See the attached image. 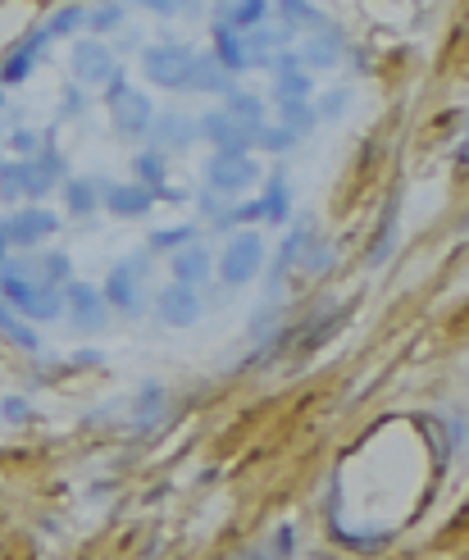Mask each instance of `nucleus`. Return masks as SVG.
Masks as SVG:
<instances>
[{
    "instance_id": "dca6fc26",
    "label": "nucleus",
    "mask_w": 469,
    "mask_h": 560,
    "mask_svg": "<svg viewBox=\"0 0 469 560\" xmlns=\"http://www.w3.org/2000/svg\"><path fill=\"white\" fill-rule=\"evenodd\" d=\"M270 0H219L215 5V23L228 28V32H251L270 19Z\"/></svg>"
},
{
    "instance_id": "58836bf2",
    "label": "nucleus",
    "mask_w": 469,
    "mask_h": 560,
    "mask_svg": "<svg viewBox=\"0 0 469 560\" xmlns=\"http://www.w3.org/2000/svg\"><path fill=\"white\" fill-rule=\"evenodd\" d=\"M5 142H10L14 160H37V151H41V132H32V128H14Z\"/></svg>"
},
{
    "instance_id": "c756f323",
    "label": "nucleus",
    "mask_w": 469,
    "mask_h": 560,
    "mask_svg": "<svg viewBox=\"0 0 469 560\" xmlns=\"http://www.w3.org/2000/svg\"><path fill=\"white\" fill-rule=\"evenodd\" d=\"M28 178H32V160H5L0 164V200L19 205V196H28Z\"/></svg>"
},
{
    "instance_id": "f03ea898",
    "label": "nucleus",
    "mask_w": 469,
    "mask_h": 560,
    "mask_svg": "<svg viewBox=\"0 0 469 560\" xmlns=\"http://www.w3.org/2000/svg\"><path fill=\"white\" fill-rule=\"evenodd\" d=\"M215 269H219V283L224 288H246L251 278L264 269V237L255 228H237L228 237V246L219 251Z\"/></svg>"
},
{
    "instance_id": "f704fd0d",
    "label": "nucleus",
    "mask_w": 469,
    "mask_h": 560,
    "mask_svg": "<svg viewBox=\"0 0 469 560\" xmlns=\"http://www.w3.org/2000/svg\"><path fill=\"white\" fill-rule=\"evenodd\" d=\"M83 19H87V5H78V0H74V5H59V10L46 19V37H50V41L74 37V32L83 28Z\"/></svg>"
},
{
    "instance_id": "a18cd8bd",
    "label": "nucleus",
    "mask_w": 469,
    "mask_h": 560,
    "mask_svg": "<svg viewBox=\"0 0 469 560\" xmlns=\"http://www.w3.org/2000/svg\"><path fill=\"white\" fill-rule=\"evenodd\" d=\"M288 551H292V529H279V551H274V556L283 560Z\"/></svg>"
},
{
    "instance_id": "393cba45",
    "label": "nucleus",
    "mask_w": 469,
    "mask_h": 560,
    "mask_svg": "<svg viewBox=\"0 0 469 560\" xmlns=\"http://www.w3.org/2000/svg\"><path fill=\"white\" fill-rule=\"evenodd\" d=\"M260 219H264V224H288V219H292V191H288V178H283V173H274L270 187H264V196H260Z\"/></svg>"
},
{
    "instance_id": "ddd939ff",
    "label": "nucleus",
    "mask_w": 469,
    "mask_h": 560,
    "mask_svg": "<svg viewBox=\"0 0 469 560\" xmlns=\"http://www.w3.org/2000/svg\"><path fill=\"white\" fill-rule=\"evenodd\" d=\"M342 55H347V32H342V28H332V23L305 32V41H301V50H296V59L310 64V68H332Z\"/></svg>"
},
{
    "instance_id": "f257e3e1",
    "label": "nucleus",
    "mask_w": 469,
    "mask_h": 560,
    "mask_svg": "<svg viewBox=\"0 0 469 560\" xmlns=\"http://www.w3.org/2000/svg\"><path fill=\"white\" fill-rule=\"evenodd\" d=\"M146 269H151V251H137V255L119 260L110 269V278H105V288H101L105 306L119 310V315H128V319H137L146 310V297H142V273Z\"/></svg>"
},
{
    "instance_id": "37998d69",
    "label": "nucleus",
    "mask_w": 469,
    "mask_h": 560,
    "mask_svg": "<svg viewBox=\"0 0 469 560\" xmlns=\"http://www.w3.org/2000/svg\"><path fill=\"white\" fill-rule=\"evenodd\" d=\"M224 200H228V196H219V191H210V187H206V191H200V215H206V219H219L224 209H228Z\"/></svg>"
},
{
    "instance_id": "6ab92c4d",
    "label": "nucleus",
    "mask_w": 469,
    "mask_h": 560,
    "mask_svg": "<svg viewBox=\"0 0 469 560\" xmlns=\"http://www.w3.org/2000/svg\"><path fill=\"white\" fill-rule=\"evenodd\" d=\"M233 87V74L215 59V50H196L191 55V83L187 92H210V96H224Z\"/></svg>"
},
{
    "instance_id": "f8f14e48",
    "label": "nucleus",
    "mask_w": 469,
    "mask_h": 560,
    "mask_svg": "<svg viewBox=\"0 0 469 560\" xmlns=\"http://www.w3.org/2000/svg\"><path fill=\"white\" fill-rule=\"evenodd\" d=\"M110 119H114V132H119V137H146L151 123H155V105H151V96H142V92L128 87V92L110 105Z\"/></svg>"
},
{
    "instance_id": "6e6552de",
    "label": "nucleus",
    "mask_w": 469,
    "mask_h": 560,
    "mask_svg": "<svg viewBox=\"0 0 469 560\" xmlns=\"http://www.w3.org/2000/svg\"><path fill=\"white\" fill-rule=\"evenodd\" d=\"M155 191L142 187V182H114V178H101V205L110 209L114 219H142L155 209Z\"/></svg>"
},
{
    "instance_id": "4468645a",
    "label": "nucleus",
    "mask_w": 469,
    "mask_h": 560,
    "mask_svg": "<svg viewBox=\"0 0 469 560\" xmlns=\"http://www.w3.org/2000/svg\"><path fill=\"white\" fill-rule=\"evenodd\" d=\"M169 269H173V283H187V288H196V283H210V273H215V255H210V246L206 242H187V246H178L173 255H169Z\"/></svg>"
},
{
    "instance_id": "9d476101",
    "label": "nucleus",
    "mask_w": 469,
    "mask_h": 560,
    "mask_svg": "<svg viewBox=\"0 0 469 560\" xmlns=\"http://www.w3.org/2000/svg\"><path fill=\"white\" fill-rule=\"evenodd\" d=\"M200 310H206V301H200V292L187 288V283H164L155 292V315L169 328H191L200 319Z\"/></svg>"
},
{
    "instance_id": "72a5a7b5",
    "label": "nucleus",
    "mask_w": 469,
    "mask_h": 560,
    "mask_svg": "<svg viewBox=\"0 0 469 560\" xmlns=\"http://www.w3.org/2000/svg\"><path fill=\"white\" fill-rule=\"evenodd\" d=\"M0 333H5L14 346H23V351H41V337L28 328V319H19L5 301H0Z\"/></svg>"
},
{
    "instance_id": "09e8293b",
    "label": "nucleus",
    "mask_w": 469,
    "mask_h": 560,
    "mask_svg": "<svg viewBox=\"0 0 469 560\" xmlns=\"http://www.w3.org/2000/svg\"><path fill=\"white\" fill-rule=\"evenodd\" d=\"M10 260V242H5V233H0V264Z\"/></svg>"
},
{
    "instance_id": "e433bc0d",
    "label": "nucleus",
    "mask_w": 469,
    "mask_h": 560,
    "mask_svg": "<svg viewBox=\"0 0 469 560\" xmlns=\"http://www.w3.org/2000/svg\"><path fill=\"white\" fill-rule=\"evenodd\" d=\"M119 5H137V10H151L160 19H178V14H200V10H206L200 0H119Z\"/></svg>"
},
{
    "instance_id": "4c0bfd02",
    "label": "nucleus",
    "mask_w": 469,
    "mask_h": 560,
    "mask_svg": "<svg viewBox=\"0 0 469 560\" xmlns=\"http://www.w3.org/2000/svg\"><path fill=\"white\" fill-rule=\"evenodd\" d=\"M224 233H233V228H246V224H260V200H242V205H228L224 215L215 219Z\"/></svg>"
},
{
    "instance_id": "de8ad7c7",
    "label": "nucleus",
    "mask_w": 469,
    "mask_h": 560,
    "mask_svg": "<svg viewBox=\"0 0 469 560\" xmlns=\"http://www.w3.org/2000/svg\"><path fill=\"white\" fill-rule=\"evenodd\" d=\"M119 50H137V32H123V37H119Z\"/></svg>"
},
{
    "instance_id": "a878e982",
    "label": "nucleus",
    "mask_w": 469,
    "mask_h": 560,
    "mask_svg": "<svg viewBox=\"0 0 469 560\" xmlns=\"http://www.w3.org/2000/svg\"><path fill=\"white\" fill-rule=\"evenodd\" d=\"M274 10L283 14V28H288V32H314V28L328 23V14L314 10L310 0H274Z\"/></svg>"
},
{
    "instance_id": "1a4fd4ad",
    "label": "nucleus",
    "mask_w": 469,
    "mask_h": 560,
    "mask_svg": "<svg viewBox=\"0 0 469 560\" xmlns=\"http://www.w3.org/2000/svg\"><path fill=\"white\" fill-rule=\"evenodd\" d=\"M64 315H69L83 333H101L105 324H110V306H105V297L92 288V283H74L64 288Z\"/></svg>"
},
{
    "instance_id": "20e7f679",
    "label": "nucleus",
    "mask_w": 469,
    "mask_h": 560,
    "mask_svg": "<svg viewBox=\"0 0 469 560\" xmlns=\"http://www.w3.org/2000/svg\"><path fill=\"white\" fill-rule=\"evenodd\" d=\"M114 74H123V64L114 59L110 46H101L96 37L74 41V83H78L83 92H105Z\"/></svg>"
},
{
    "instance_id": "a211bd4d",
    "label": "nucleus",
    "mask_w": 469,
    "mask_h": 560,
    "mask_svg": "<svg viewBox=\"0 0 469 560\" xmlns=\"http://www.w3.org/2000/svg\"><path fill=\"white\" fill-rule=\"evenodd\" d=\"M132 182L151 187V191L164 196V200H178V191H169V156L155 151V147H146V151L132 156Z\"/></svg>"
},
{
    "instance_id": "ea45409f",
    "label": "nucleus",
    "mask_w": 469,
    "mask_h": 560,
    "mask_svg": "<svg viewBox=\"0 0 469 560\" xmlns=\"http://www.w3.org/2000/svg\"><path fill=\"white\" fill-rule=\"evenodd\" d=\"M347 105H351V96L338 87V92H328V96L319 101V110H314V114H319V119H342V114H347Z\"/></svg>"
},
{
    "instance_id": "3c124183",
    "label": "nucleus",
    "mask_w": 469,
    "mask_h": 560,
    "mask_svg": "<svg viewBox=\"0 0 469 560\" xmlns=\"http://www.w3.org/2000/svg\"><path fill=\"white\" fill-rule=\"evenodd\" d=\"M465 151H469V132H465ZM465 151H460V156H465Z\"/></svg>"
},
{
    "instance_id": "cd10ccee",
    "label": "nucleus",
    "mask_w": 469,
    "mask_h": 560,
    "mask_svg": "<svg viewBox=\"0 0 469 560\" xmlns=\"http://www.w3.org/2000/svg\"><path fill=\"white\" fill-rule=\"evenodd\" d=\"M314 83H310V68H274V105L279 101H310Z\"/></svg>"
},
{
    "instance_id": "9b49d317",
    "label": "nucleus",
    "mask_w": 469,
    "mask_h": 560,
    "mask_svg": "<svg viewBox=\"0 0 469 560\" xmlns=\"http://www.w3.org/2000/svg\"><path fill=\"white\" fill-rule=\"evenodd\" d=\"M46 46H50V37H46V28H32L10 55H5V64H0V87H23L28 78H32V68H37V59L46 55Z\"/></svg>"
},
{
    "instance_id": "c9c22d12",
    "label": "nucleus",
    "mask_w": 469,
    "mask_h": 560,
    "mask_svg": "<svg viewBox=\"0 0 469 560\" xmlns=\"http://www.w3.org/2000/svg\"><path fill=\"white\" fill-rule=\"evenodd\" d=\"M296 142H301V137H292V132H288L283 123H274V128H270V123H260V128H255V151H270V156H288V151H292Z\"/></svg>"
},
{
    "instance_id": "b1692460",
    "label": "nucleus",
    "mask_w": 469,
    "mask_h": 560,
    "mask_svg": "<svg viewBox=\"0 0 469 560\" xmlns=\"http://www.w3.org/2000/svg\"><path fill=\"white\" fill-rule=\"evenodd\" d=\"M305 242H310V228H305V224H296V228L283 237V246H279V255H274V264H270V297H274V288H279L283 278H288V269L301 260Z\"/></svg>"
},
{
    "instance_id": "2eb2a0df",
    "label": "nucleus",
    "mask_w": 469,
    "mask_h": 560,
    "mask_svg": "<svg viewBox=\"0 0 469 560\" xmlns=\"http://www.w3.org/2000/svg\"><path fill=\"white\" fill-rule=\"evenodd\" d=\"M64 178H69V160H64L55 147H41V151H37V160H32L28 200H41V196H50L55 187H64Z\"/></svg>"
},
{
    "instance_id": "0eeeda50",
    "label": "nucleus",
    "mask_w": 469,
    "mask_h": 560,
    "mask_svg": "<svg viewBox=\"0 0 469 560\" xmlns=\"http://www.w3.org/2000/svg\"><path fill=\"white\" fill-rule=\"evenodd\" d=\"M0 233H5V242L19 246V251H37L46 237L59 233V219H55V209L28 205V209H14L10 219H0Z\"/></svg>"
},
{
    "instance_id": "8fccbe9b",
    "label": "nucleus",
    "mask_w": 469,
    "mask_h": 560,
    "mask_svg": "<svg viewBox=\"0 0 469 560\" xmlns=\"http://www.w3.org/2000/svg\"><path fill=\"white\" fill-rule=\"evenodd\" d=\"M0 110H5V87H0Z\"/></svg>"
},
{
    "instance_id": "49530a36",
    "label": "nucleus",
    "mask_w": 469,
    "mask_h": 560,
    "mask_svg": "<svg viewBox=\"0 0 469 560\" xmlns=\"http://www.w3.org/2000/svg\"><path fill=\"white\" fill-rule=\"evenodd\" d=\"M78 365H101V351H96V346H83V351H78Z\"/></svg>"
},
{
    "instance_id": "4be33fe9",
    "label": "nucleus",
    "mask_w": 469,
    "mask_h": 560,
    "mask_svg": "<svg viewBox=\"0 0 469 560\" xmlns=\"http://www.w3.org/2000/svg\"><path fill=\"white\" fill-rule=\"evenodd\" d=\"M164 405H169V392L160 383H146L137 396H132V424H137V433H151L160 419H164Z\"/></svg>"
},
{
    "instance_id": "f3484780",
    "label": "nucleus",
    "mask_w": 469,
    "mask_h": 560,
    "mask_svg": "<svg viewBox=\"0 0 469 560\" xmlns=\"http://www.w3.org/2000/svg\"><path fill=\"white\" fill-rule=\"evenodd\" d=\"M146 137H151V147H155V151H164V156H169V151H187L200 132H196V119H187V114H173V110H169L164 119H155V123H151V132H146Z\"/></svg>"
},
{
    "instance_id": "c03bdc74",
    "label": "nucleus",
    "mask_w": 469,
    "mask_h": 560,
    "mask_svg": "<svg viewBox=\"0 0 469 560\" xmlns=\"http://www.w3.org/2000/svg\"><path fill=\"white\" fill-rule=\"evenodd\" d=\"M123 92H128V74H114V78H110V87H105L101 96H105V105H114Z\"/></svg>"
},
{
    "instance_id": "7c9ffc66",
    "label": "nucleus",
    "mask_w": 469,
    "mask_h": 560,
    "mask_svg": "<svg viewBox=\"0 0 469 560\" xmlns=\"http://www.w3.org/2000/svg\"><path fill=\"white\" fill-rule=\"evenodd\" d=\"M123 10H128V5H119V0H96V5H87L83 28H92V37L119 32V28H123Z\"/></svg>"
},
{
    "instance_id": "2f4dec72",
    "label": "nucleus",
    "mask_w": 469,
    "mask_h": 560,
    "mask_svg": "<svg viewBox=\"0 0 469 560\" xmlns=\"http://www.w3.org/2000/svg\"><path fill=\"white\" fill-rule=\"evenodd\" d=\"M196 237H200V228H196V224H173V228H155V233L146 237V251H151V255H164V251L173 255L178 246H187V242H196Z\"/></svg>"
},
{
    "instance_id": "473e14b6",
    "label": "nucleus",
    "mask_w": 469,
    "mask_h": 560,
    "mask_svg": "<svg viewBox=\"0 0 469 560\" xmlns=\"http://www.w3.org/2000/svg\"><path fill=\"white\" fill-rule=\"evenodd\" d=\"M279 123H283L292 137H305V132L319 123V114H314L310 101H279Z\"/></svg>"
},
{
    "instance_id": "5701e85b",
    "label": "nucleus",
    "mask_w": 469,
    "mask_h": 560,
    "mask_svg": "<svg viewBox=\"0 0 469 560\" xmlns=\"http://www.w3.org/2000/svg\"><path fill=\"white\" fill-rule=\"evenodd\" d=\"M210 50H215V59L228 68V74H242V68H251V55H246V41H242V32H228V28H210Z\"/></svg>"
},
{
    "instance_id": "c85d7f7f",
    "label": "nucleus",
    "mask_w": 469,
    "mask_h": 560,
    "mask_svg": "<svg viewBox=\"0 0 469 560\" xmlns=\"http://www.w3.org/2000/svg\"><path fill=\"white\" fill-rule=\"evenodd\" d=\"M396 219H401V200L392 196V200H387V209H383V219H378L374 246H369V264H374V269H378V264L392 255V246H396Z\"/></svg>"
},
{
    "instance_id": "aec40b11",
    "label": "nucleus",
    "mask_w": 469,
    "mask_h": 560,
    "mask_svg": "<svg viewBox=\"0 0 469 560\" xmlns=\"http://www.w3.org/2000/svg\"><path fill=\"white\" fill-rule=\"evenodd\" d=\"M242 41H246V55H251V68H270L274 50H288V46H292V32H288L283 23H279V28H270V23H260V28L242 32Z\"/></svg>"
},
{
    "instance_id": "39448f33",
    "label": "nucleus",
    "mask_w": 469,
    "mask_h": 560,
    "mask_svg": "<svg viewBox=\"0 0 469 560\" xmlns=\"http://www.w3.org/2000/svg\"><path fill=\"white\" fill-rule=\"evenodd\" d=\"M196 132L215 147V156H255V128L228 119L224 110H210L196 119Z\"/></svg>"
},
{
    "instance_id": "423d86ee",
    "label": "nucleus",
    "mask_w": 469,
    "mask_h": 560,
    "mask_svg": "<svg viewBox=\"0 0 469 560\" xmlns=\"http://www.w3.org/2000/svg\"><path fill=\"white\" fill-rule=\"evenodd\" d=\"M260 160L255 156H210L206 164V187L219 191V196H242L260 182Z\"/></svg>"
},
{
    "instance_id": "412c9836",
    "label": "nucleus",
    "mask_w": 469,
    "mask_h": 560,
    "mask_svg": "<svg viewBox=\"0 0 469 560\" xmlns=\"http://www.w3.org/2000/svg\"><path fill=\"white\" fill-rule=\"evenodd\" d=\"M64 209L74 219H87L101 209V178H64Z\"/></svg>"
},
{
    "instance_id": "bb28decb",
    "label": "nucleus",
    "mask_w": 469,
    "mask_h": 560,
    "mask_svg": "<svg viewBox=\"0 0 469 560\" xmlns=\"http://www.w3.org/2000/svg\"><path fill=\"white\" fill-rule=\"evenodd\" d=\"M219 110H224L228 119L246 123V128H260V123H264V101H260V96H251V92H242V87H228Z\"/></svg>"
},
{
    "instance_id": "79ce46f5",
    "label": "nucleus",
    "mask_w": 469,
    "mask_h": 560,
    "mask_svg": "<svg viewBox=\"0 0 469 560\" xmlns=\"http://www.w3.org/2000/svg\"><path fill=\"white\" fill-rule=\"evenodd\" d=\"M0 414H5V424H23V419H32V405L23 396H5L0 401Z\"/></svg>"
},
{
    "instance_id": "7ed1b4c3",
    "label": "nucleus",
    "mask_w": 469,
    "mask_h": 560,
    "mask_svg": "<svg viewBox=\"0 0 469 560\" xmlns=\"http://www.w3.org/2000/svg\"><path fill=\"white\" fill-rule=\"evenodd\" d=\"M191 46L182 41H155V46H142V74L146 83L164 87V92H187L191 83Z\"/></svg>"
},
{
    "instance_id": "a19ab883",
    "label": "nucleus",
    "mask_w": 469,
    "mask_h": 560,
    "mask_svg": "<svg viewBox=\"0 0 469 560\" xmlns=\"http://www.w3.org/2000/svg\"><path fill=\"white\" fill-rule=\"evenodd\" d=\"M87 110V92L78 87V83H69L64 87V110H59V119H78Z\"/></svg>"
}]
</instances>
